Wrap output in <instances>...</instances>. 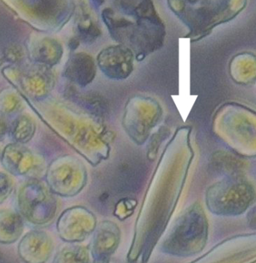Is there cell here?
<instances>
[{
    "label": "cell",
    "instance_id": "7a4b0ae2",
    "mask_svg": "<svg viewBox=\"0 0 256 263\" xmlns=\"http://www.w3.org/2000/svg\"><path fill=\"white\" fill-rule=\"evenodd\" d=\"M96 68L92 57L85 53H75L66 65V76L73 82L86 86L95 79Z\"/></svg>",
    "mask_w": 256,
    "mask_h": 263
},
{
    "label": "cell",
    "instance_id": "6da1fadb",
    "mask_svg": "<svg viewBox=\"0 0 256 263\" xmlns=\"http://www.w3.org/2000/svg\"><path fill=\"white\" fill-rule=\"evenodd\" d=\"M97 61L105 76L111 79H123L132 72L134 55L132 50L125 45H113L102 51Z\"/></svg>",
    "mask_w": 256,
    "mask_h": 263
},
{
    "label": "cell",
    "instance_id": "3957f363",
    "mask_svg": "<svg viewBox=\"0 0 256 263\" xmlns=\"http://www.w3.org/2000/svg\"><path fill=\"white\" fill-rule=\"evenodd\" d=\"M61 54V47L53 41H50L49 44L43 45V46L37 52V56L38 57L40 61L48 64L56 63V61L60 59Z\"/></svg>",
    "mask_w": 256,
    "mask_h": 263
},
{
    "label": "cell",
    "instance_id": "277c9868",
    "mask_svg": "<svg viewBox=\"0 0 256 263\" xmlns=\"http://www.w3.org/2000/svg\"><path fill=\"white\" fill-rule=\"evenodd\" d=\"M95 3H98V4H101L102 2H103V0H93Z\"/></svg>",
    "mask_w": 256,
    "mask_h": 263
}]
</instances>
